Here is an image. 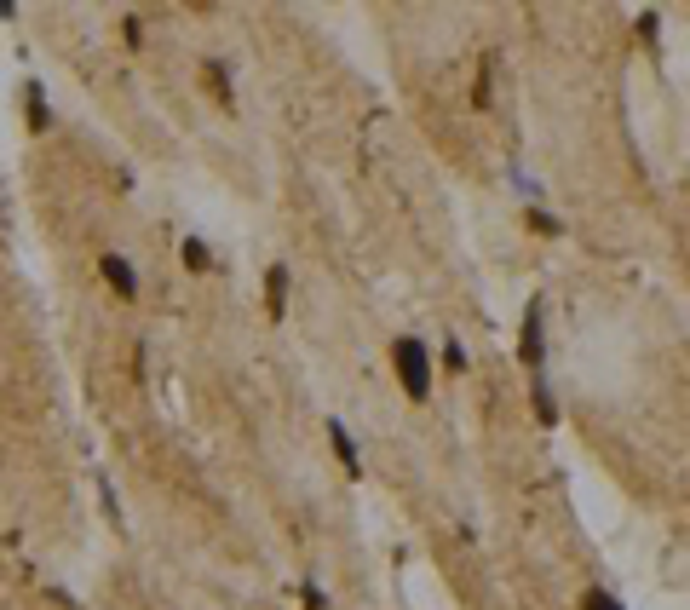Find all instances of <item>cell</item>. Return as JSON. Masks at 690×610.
<instances>
[{
    "label": "cell",
    "instance_id": "obj_1",
    "mask_svg": "<svg viewBox=\"0 0 690 610\" xmlns=\"http://www.w3.org/2000/svg\"><path fill=\"white\" fill-rule=\"evenodd\" d=\"M391 375H397V386H403V398L409 403H426L437 386V357L426 340H414V334H397L391 340Z\"/></svg>",
    "mask_w": 690,
    "mask_h": 610
},
{
    "label": "cell",
    "instance_id": "obj_2",
    "mask_svg": "<svg viewBox=\"0 0 690 610\" xmlns=\"http://www.w3.org/2000/svg\"><path fill=\"white\" fill-rule=\"evenodd\" d=\"M518 357H524V369L541 375V363H547V311L541 305H529L524 323H518Z\"/></svg>",
    "mask_w": 690,
    "mask_h": 610
},
{
    "label": "cell",
    "instance_id": "obj_3",
    "mask_svg": "<svg viewBox=\"0 0 690 610\" xmlns=\"http://www.w3.org/2000/svg\"><path fill=\"white\" fill-rule=\"evenodd\" d=\"M98 277L115 288V300H138V265L127 254H115V248L110 254H98Z\"/></svg>",
    "mask_w": 690,
    "mask_h": 610
},
{
    "label": "cell",
    "instance_id": "obj_4",
    "mask_svg": "<svg viewBox=\"0 0 690 610\" xmlns=\"http://www.w3.org/2000/svg\"><path fill=\"white\" fill-rule=\"evenodd\" d=\"M23 110H29V133H52V104H46V87L41 81H35V75H29V81H23Z\"/></svg>",
    "mask_w": 690,
    "mask_h": 610
},
{
    "label": "cell",
    "instance_id": "obj_5",
    "mask_svg": "<svg viewBox=\"0 0 690 610\" xmlns=\"http://www.w3.org/2000/svg\"><path fill=\"white\" fill-rule=\"evenodd\" d=\"M328 449H334V461L345 467V478H363V461H357V438L345 432V421H328Z\"/></svg>",
    "mask_w": 690,
    "mask_h": 610
},
{
    "label": "cell",
    "instance_id": "obj_6",
    "mask_svg": "<svg viewBox=\"0 0 690 610\" xmlns=\"http://www.w3.org/2000/svg\"><path fill=\"white\" fill-rule=\"evenodd\" d=\"M288 288H294V271H288V265H271V271H265V311H271V317L288 311Z\"/></svg>",
    "mask_w": 690,
    "mask_h": 610
},
{
    "label": "cell",
    "instance_id": "obj_7",
    "mask_svg": "<svg viewBox=\"0 0 690 610\" xmlns=\"http://www.w3.org/2000/svg\"><path fill=\"white\" fill-rule=\"evenodd\" d=\"M202 87H213V98H219L225 110L236 104V93H230V70L219 64V58H207V64H202Z\"/></svg>",
    "mask_w": 690,
    "mask_h": 610
},
{
    "label": "cell",
    "instance_id": "obj_8",
    "mask_svg": "<svg viewBox=\"0 0 690 610\" xmlns=\"http://www.w3.org/2000/svg\"><path fill=\"white\" fill-rule=\"evenodd\" d=\"M179 259H184V271H196V277H202L207 265H213V254H207L202 236H184V242H179Z\"/></svg>",
    "mask_w": 690,
    "mask_h": 610
},
{
    "label": "cell",
    "instance_id": "obj_9",
    "mask_svg": "<svg viewBox=\"0 0 690 610\" xmlns=\"http://www.w3.org/2000/svg\"><path fill=\"white\" fill-rule=\"evenodd\" d=\"M581 610H627V605H621V593H610V587H581Z\"/></svg>",
    "mask_w": 690,
    "mask_h": 610
},
{
    "label": "cell",
    "instance_id": "obj_10",
    "mask_svg": "<svg viewBox=\"0 0 690 610\" xmlns=\"http://www.w3.org/2000/svg\"><path fill=\"white\" fill-rule=\"evenodd\" d=\"M535 415H541V421H558V403H552V386H547V380H541V375H535Z\"/></svg>",
    "mask_w": 690,
    "mask_h": 610
},
{
    "label": "cell",
    "instance_id": "obj_11",
    "mask_svg": "<svg viewBox=\"0 0 690 610\" xmlns=\"http://www.w3.org/2000/svg\"><path fill=\"white\" fill-rule=\"evenodd\" d=\"M524 225H529V231H541V236H564V225H558L547 208H529V213H524Z\"/></svg>",
    "mask_w": 690,
    "mask_h": 610
},
{
    "label": "cell",
    "instance_id": "obj_12",
    "mask_svg": "<svg viewBox=\"0 0 690 610\" xmlns=\"http://www.w3.org/2000/svg\"><path fill=\"white\" fill-rule=\"evenodd\" d=\"M443 369H449V375H466V346H460V340H443Z\"/></svg>",
    "mask_w": 690,
    "mask_h": 610
},
{
    "label": "cell",
    "instance_id": "obj_13",
    "mask_svg": "<svg viewBox=\"0 0 690 610\" xmlns=\"http://www.w3.org/2000/svg\"><path fill=\"white\" fill-rule=\"evenodd\" d=\"M299 599H305V610H328V593L317 582H299Z\"/></svg>",
    "mask_w": 690,
    "mask_h": 610
},
{
    "label": "cell",
    "instance_id": "obj_14",
    "mask_svg": "<svg viewBox=\"0 0 690 610\" xmlns=\"http://www.w3.org/2000/svg\"><path fill=\"white\" fill-rule=\"evenodd\" d=\"M121 35H127V47H138V41H144V29H138V18H121Z\"/></svg>",
    "mask_w": 690,
    "mask_h": 610
}]
</instances>
